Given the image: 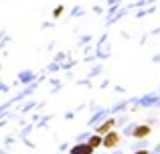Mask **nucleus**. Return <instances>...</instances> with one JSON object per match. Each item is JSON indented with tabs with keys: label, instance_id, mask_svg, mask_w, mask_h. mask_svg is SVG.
Returning <instances> with one entry per match:
<instances>
[{
	"label": "nucleus",
	"instance_id": "1",
	"mask_svg": "<svg viewBox=\"0 0 160 154\" xmlns=\"http://www.w3.org/2000/svg\"><path fill=\"white\" fill-rule=\"evenodd\" d=\"M118 142H120V136H118L116 132H109L106 138L102 140V144H103L106 148H113V146H118Z\"/></svg>",
	"mask_w": 160,
	"mask_h": 154
},
{
	"label": "nucleus",
	"instance_id": "2",
	"mask_svg": "<svg viewBox=\"0 0 160 154\" xmlns=\"http://www.w3.org/2000/svg\"><path fill=\"white\" fill-rule=\"evenodd\" d=\"M91 152H93V148L89 144H79V146L71 148V154H91Z\"/></svg>",
	"mask_w": 160,
	"mask_h": 154
},
{
	"label": "nucleus",
	"instance_id": "3",
	"mask_svg": "<svg viewBox=\"0 0 160 154\" xmlns=\"http://www.w3.org/2000/svg\"><path fill=\"white\" fill-rule=\"evenodd\" d=\"M148 134H150V128L148 126H140V128L134 130V136H136V138H146Z\"/></svg>",
	"mask_w": 160,
	"mask_h": 154
},
{
	"label": "nucleus",
	"instance_id": "4",
	"mask_svg": "<svg viewBox=\"0 0 160 154\" xmlns=\"http://www.w3.org/2000/svg\"><path fill=\"white\" fill-rule=\"evenodd\" d=\"M112 126H116V122H113V120H108L106 124H102V126H99L98 134H99V136H102V134H108V132L112 130Z\"/></svg>",
	"mask_w": 160,
	"mask_h": 154
},
{
	"label": "nucleus",
	"instance_id": "5",
	"mask_svg": "<svg viewBox=\"0 0 160 154\" xmlns=\"http://www.w3.org/2000/svg\"><path fill=\"white\" fill-rule=\"evenodd\" d=\"M87 144H89V146L91 148H98V146H102V136H91V138H89V142H87Z\"/></svg>",
	"mask_w": 160,
	"mask_h": 154
},
{
	"label": "nucleus",
	"instance_id": "6",
	"mask_svg": "<svg viewBox=\"0 0 160 154\" xmlns=\"http://www.w3.org/2000/svg\"><path fill=\"white\" fill-rule=\"evenodd\" d=\"M63 12H65V8H63V6H57V8H55V12H53V16H55V18H59Z\"/></svg>",
	"mask_w": 160,
	"mask_h": 154
},
{
	"label": "nucleus",
	"instance_id": "7",
	"mask_svg": "<svg viewBox=\"0 0 160 154\" xmlns=\"http://www.w3.org/2000/svg\"><path fill=\"white\" fill-rule=\"evenodd\" d=\"M134 154H148L146 150H140V152H134Z\"/></svg>",
	"mask_w": 160,
	"mask_h": 154
}]
</instances>
